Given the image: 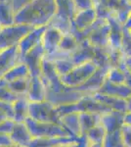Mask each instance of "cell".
<instances>
[{"label":"cell","instance_id":"1","mask_svg":"<svg viewBox=\"0 0 131 147\" xmlns=\"http://www.w3.org/2000/svg\"><path fill=\"white\" fill-rule=\"evenodd\" d=\"M56 13L55 0H33L15 13V24L34 28L47 26Z\"/></svg>","mask_w":131,"mask_h":147},{"label":"cell","instance_id":"2","mask_svg":"<svg viewBox=\"0 0 131 147\" xmlns=\"http://www.w3.org/2000/svg\"><path fill=\"white\" fill-rule=\"evenodd\" d=\"M33 138H50V137L70 136L69 132L59 124L37 122L28 117L25 121Z\"/></svg>","mask_w":131,"mask_h":147},{"label":"cell","instance_id":"3","mask_svg":"<svg viewBox=\"0 0 131 147\" xmlns=\"http://www.w3.org/2000/svg\"><path fill=\"white\" fill-rule=\"evenodd\" d=\"M34 27L25 24H14V25L3 27L0 30V49L10 48L17 46L20 41L28 34Z\"/></svg>","mask_w":131,"mask_h":147},{"label":"cell","instance_id":"4","mask_svg":"<svg viewBox=\"0 0 131 147\" xmlns=\"http://www.w3.org/2000/svg\"><path fill=\"white\" fill-rule=\"evenodd\" d=\"M98 69L92 61L82 63L80 65L75 66L73 70H71L68 74L61 76V82L69 87H77L85 82Z\"/></svg>","mask_w":131,"mask_h":147},{"label":"cell","instance_id":"5","mask_svg":"<svg viewBox=\"0 0 131 147\" xmlns=\"http://www.w3.org/2000/svg\"><path fill=\"white\" fill-rule=\"evenodd\" d=\"M30 118L37 122L55 123L61 125V117L56 106L47 100L30 102Z\"/></svg>","mask_w":131,"mask_h":147},{"label":"cell","instance_id":"6","mask_svg":"<svg viewBox=\"0 0 131 147\" xmlns=\"http://www.w3.org/2000/svg\"><path fill=\"white\" fill-rule=\"evenodd\" d=\"M86 94L89 93L77 90V89H73V87H69L68 89H65L63 91H52L46 89L45 100L49 101L54 106L65 105V104L77 103Z\"/></svg>","mask_w":131,"mask_h":147},{"label":"cell","instance_id":"7","mask_svg":"<svg viewBox=\"0 0 131 147\" xmlns=\"http://www.w3.org/2000/svg\"><path fill=\"white\" fill-rule=\"evenodd\" d=\"M45 54L46 52H45L43 45L42 43H39L23 56L22 62L28 66L30 76L41 75V63Z\"/></svg>","mask_w":131,"mask_h":147},{"label":"cell","instance_id":"8","mask_svg":"<svg viewBox=\"0 0 131 147\" xmlns=\"http://www.w3.org/2000/svg\"><path fill=\"white\" fill-rule=\"evenodd\" d=\"M109 69L110 68H98L86 82H83L79 86L75 87L73 89H77V90L86 92V93L90 94L98 91L107 79Z\"/></svg>","mask_w":131,"mask_h":147},{"label":"cell","instance_id":"9","mask_svg":"<svg viewBox=\"0 0 131 147\" xmlns=\"http://www.w3.org/2000/svg\"><path fill=\"white\" fill-rule=\"evenodd\" d=\"M20 62H22V57H21L18 45L1 50L0 52V80L10 69Z\"/></svg>","mask_w":131,"mask_h":147},{"label":"cell","instance_id":"10","mask_svg":"<svg viewBox=\"0 0 131 147\" xmlns=\"http://www.w3.org/2000/svg\"><path fill=\"white\" fill-rule=\"evenodd\" d=\"M47 26H42V27H37L33 28L28 34H26L24 36V38L21 40L20 43L18 44V48L20 51L21 57L23 58V56L25 54H27L30 49H32L33 47H35L37 44L41 43L42 36L46 30Z\"/></svg>","mask_w":131,"mask_h":147},{"label":"cell","instance_id":"11","mask_svg":"<svg viewBox=\"0 0 131 147\" xmlns=\"http://www.w3.org/2000/svg\"><path fill=\"white\" fill-rule=\"evenodd\" d=\"M77 112H92V113H99L104 114L112 109L109 108L108 106L104 105L100 101L97 100L92 94H86L80 99L79 101L77 102Z\"/></svg>","mask_w":131,"mask_h":147},{"label":"cell","instance_id":"12","mask_svg":"<svg viewBox=\"0 0 131 147\" xmlns=\"http://www.w3.org/2000/svg\"><path fill=\"white\" fill-rule=\"evenodd\" d=\"M124 112L111 110L107 113L102 114L100 124L103 125L107 132L121 129L122 125H124Z\"/></svg>","mask_w":131,"mask_h":147},{"label":"cell","instance_id":"13","mask_svg":"<svg viewBox=\"0 0 131 147\" xmlns=\"http://www.w3.org/2000/svg\"><path fill=\"white\" fill-rule=\"evenodd\" d=\"M95 54V47L89 42L88 39H83L78 43L75 51L71 54V61L75 66L82 63L92 61Z\"/></svg>","mask_w":131,"mask_h":147},{"label":"cell","instance_id":"14","mask_svg":"<svg viewBox=\"0 0 131 147\" xmlns=\"http://www.w3.org/2000/svg\"><path fill=\"white\" fill-rule=\"evenodd\" d=\"M27 97L30 102H41L46 97V86L40 76H30Z\"/></svg>","mask_w":131,"mask_h":147},{"label":"cell","instance_id":"15","mask_svg":"<svg viewBox=\"0 0 131 147\" xmlns=\"http://www.w3.org/2000/svg\"><path fill=\"white\" fill-rule=\"evenodd\" d=\"M10 137L15 144V146L28 147L30 146V142L32 140V136L30 129L27 127L26 123H16L13 131L11 132Z\"/></svg>","mask_w":131,"mask_h":147},{"label":"cell","instance_id":"16","mask_svg":"<svg viewBox=\"0 0 131 147\" xmlns=\"http://www.w3.org/2000/svg\"><path fill=\"white\" fill-rule=\"evenodd\" d=\"M63 36V34L53 27L47 26L45 30L43 36H42L41 43L43 45L46 54L52 53L59 48V44Z\"/></svg>","mask_w":131,"mask_h":147},{"label":"cell","instance_id":"17","mask_svg":"<svg viewBox=\"0 0 131 147\" xmlns=\"http://www.w3.org/2000/svg\"><path fill=\"white\" fill-rule=\"evenodd\" d=\"M96 19L97 14L94 7L83 9V10H78L73 23H71V28L77 30H82L87 27H89Z\"/></svg>","mask_w":131,"mask_h":147},{"label":"cell","instance_id":"18","mask_svg":"<svg viewBox=\"0 0 131 147\" xmlns=\"http://www.w3.org/2000/svg\"><path fill=\"white\" fill-rule=\"evenodd\" d=\"M111 26L109 22H105L89 34L87 39L95 47H107L109 45V37Z\"/></svg>","mask_w":131,"mask_h":147},{"label":"cell","instance_id":"19","mask_svg":"<svg viewBox=\"0 0 131 147\" xmlns=\"http://www.w3.org/2000/svg\"><path fill=\"white\" fill-rule=\"evenodd\" d=\"M98 92L103 94H107V95L115 96V97H120V98L126 99L131 96V87L128 85L124 84H116L113 82H109L106 79L103 85L101 86V88L99 89Z\"/></svg>","mask_w":131,"mask_h":147},{"label":"cell","instance_id":"20","mask_svg":"<svg viewBox=\"0 0 131 147\" xmlns=\"http://www.w3.org/2000/svg\"><path fill=\"white\" fill-rule=\"evenodd\" d=\"M55 4H56L55 16L73 22L78 11L75 0H55Z\"/></svg>","mask_w":131,"mask_h":147},{"label":"cell","instance_id":"21","mask_svg":"<svg viewBox=\"0 0 131 147\" xmlns=\"http://www.w3.org/2000/svg\"><path fill=\"white\" fill-rule=\"evenodd\" d=\"M92 95L98 101L103 103L104 105L111 108L112 110L120 111V112H124V113L127 112V101H126V99L107 95V94L100 93L98 91L92 93Z\"/></svg>","mask_w":131,"mask_h":147},{"label":"cell","instance_id":"22","mask_svg":"<svg viewBox=\"0 0 131 147\" xmlns=\"http://www.w3.org/2000/svg\"><path fill=\"white\" fill-rule=\"evenodd\" d=\"M61 125L71 136H80L82 134L78 112L71 113L61 117Z\"/></svg>","mask_w":131,"mask_h":147},{"label":"cell","instance_id":"23","mask_svg":"<svg viewBox=\"0 0 131 147\" xmlns=\"http://www.w3.org/2000/svg\"><path fill=\"white\" fill-rule=\"evenodd\" d=\"M14 116L13 119L16 123H24L30 117V101L27 95L19 97L13 103Z\"/></svg>","mask_w":131,"mask_h":147},{"label":"cell","instance_id":"24","mask_svg":"<svg viewBox=\"0 0 131 147\" xmlns=\"http://www.w3.org/2000/svg\"><path fill=\"white\" fill-rule=\"evenodd\" d=\"M108 22L111 26L109 37V45L115 48H121V41H122L123 25L118 22L116 19L112 16L108 19Z\"/></svg>","mask_w":131,"mask_h":147},{"label":"cell","instance_id":"25","mask_svg":"<svg viewBox=\"0 0 131 147\" xmlns=\"http://www.w3.org/2000/svg\"><path fill=\"white\" fill-rule=\"evenodd\" d=\"M15 24V11L10 0H0V26L8 27Z\"/></svg>","mask_w":131,"mask_h":147},{"label":"cell","instance_id":"26","mask_svg":"<svg viewBox=\"0 0 131 147\" xmlns=\"http://www.w3.org/2000/svg\"><path fill=\"white\" fill-rule=\"evenodd\" d=\"M79 122L80 127H81L82 134H85L90 129L96 127L101 123V116L102 114L99 113H92V112H79Z\"/></svg>","mask_w":131,"mask_h":147},{"label":"cell","instance_id":"27","mask_svg":"<svg viewBox=\"0 0 131 147\" xmlns=\"http://www.w3.org/2000/svg\"><path fill=\"white\" fill-rule=\"evenodd\" d=\"M106 134V129L101 124L90 129L85 134V136L89 142V146H103Z\"/></svg>","mask_w":131,"mask_h":147},{"label":"cell","instance_id":"28","mask_svg":"<svg viewBox=\"0 0 131 147\" xmlns=\"http://www.w3.org/2000/svg\"><path fill=\"white\" fill-rule=\"evenodd\" d=\"M30 70H28V66L26 65L24 62L18 63L16 66H14L13 68L7 72L4 77L2 78L6 82H12V80H16L22 78H27L30 77Z\"/></svg>","mask_w":131,"mask_h":147},{"label":"cell","instance_id":"29","mask_svg":"<svg viewBox=\"0 0 131 147\" xmlns=\"http://www.w3.org/2000/svg\"><path fill=\"white\" fill-rule=\"evenodd\" d=\"M30 76L16 80H12V82H7V87L12 92H14V93L19 96L27 95L28 91V87H30Z\"/></svg>","mask_w":131,"mask_h":147},{"label":"cell","instance_id":"30","mask_svg":"<svg viewBox=\"0 0 131 147\" xmlns=\"http://www.w3.org/2000/svg\"><path fill=\"white\" fill-rule=\"evenodd\" d=\"M92 62L98 68H111L107 47H95V54Z\"/></svg>","mask_w":131,"mask_h":147},{"label":"cell","instance_id":"31","mask_svg":"<svg viewBox=\"0 0 131 147\" xmlns=\"http://www.w3.org/2000/svg\"><path fill=\"white\" fill-rule=\"evenodd\" d=\"M103 146L113 147V146H124L122 138V132L121 129L115 130V131L107 132L104 139Z\"/></svg>","mask_w":131,"mask_h":147},{"label":"cell","instance_id":"32","mask_svg":"<svg viewBox=\"0 0 131 147\" xmlns=\"http://www.w3.org/2000/svg\"><path fill=\"white\" fill-rule=\"evenodd\" d=\"M107 80L116 84H125V74L121 69L116 67H111L109 69Z\"/></svg>","mask_w":131,"mask_h":147},{"label":"cell","instance_id":"33","mask_svg":"<svg viewBox=\"0 0 131 147\" xmlns=\"http://www.w3.org/2000/svg\"><path fill=\"white\" fill-rule=\"evenodd\" d=\"M78 43L79 42H77V40L75 38V36L71 34H63L60 44H59V48L66 51L73 52L78 46Z\"/></svg>","mask_w":131,"mask_h":147},{"label":"cell","instance_id":"34","mask_svg":"<svg viewBox=\"0 0 131 147\" xmlns=\"http://www.w3.org/2000/svg\"><path fill=\"white\" fill-rule=\"evenodd\" d=\"M53 63L55 65V68H56L57 73L59 74L60 77L68 74L71 70H73L75 66L73 61H71V59H63V60L55 61Z\"/></svg>","mask_w":131,"mask_h":147},{"label":"cell","instance_id":"35","mask_svg":"<svg viewBox=\"0 0 131 147\" xmlns=\"http://www.w3.org/2000/svg\"><path fill=\"white\" fill-rule=\"evenodd\" d=\"M121 51L124 57L131 56V34L130 30L123 26L122 41H121Z\"/></svg>","mask_w":131,"mask_h":147},{"label":"cell","instance_id":"36","mask_svg":"<svg viewBox=\"0 0 131 147\" xmlns=\"http://www.w3.org/2000/svg\"><path fill=\"white\" fill-rule=\"evenodd\" d=\"M19 97L20 96L12 92L7 87V84L0 85V101L7 102V103H14Z\"/></svg>","mask_w":131,"mask_h":147},{"label":"cell","instance_id":"37","mask_svg":"<svg viewBox=\"0 0 131 147\" xmlns=\"http://www.w3.org/2000/svg\"><path fill=\"white\" fill-rule=\"evenodd\" d=\"M15 125H16L15 120L12 119V118H8V119H6L5 121L0 123V132L10 136L11 132L13 131Z\"/></svg>","mask_w":131,"mask_h":147},{"label":"cell","instance_id":"38","mask_svg":"<svg viewBox=\"0 0 131 147\" xmlns=\"http://www.w3.org/2000/svg\"><path fill=\"white\" fill-rule=\"evenodd\" d=\"M124 146H131V125L124 124L121 127Z\"/></svg>","mask_w":131,"mask_h":147},{"label":"cell","instance_id":"39","mask_svg":"<svg viewBox=\"0 0 131 147\" xmlns=\"http://www.w3.org/2000/svg\"><path fill=\"white\" fill-rule=\"evenodd\" d=\"M10 1H11L12 6H13L14 11H15V13H16V12H18L21 8H23L24 6H26L27 4L30 3V2L33 1V0H10Z\"/></svg>","mask_w":131,"mask_h":147},{"label":"cell","instance_id":"40","mask_svg":"<svg viewBox=\"0 0 131 147\" xmlns=\"http://www.w3.org/2000/svg\"><path fill=\"white\" fill-rule=\"evenodd\" d=\"M75 2L77 10H83V9L92 8L93 7L92 0H75Z\"/></svg>","mask_w":131,"mask_h":147},{"label":"cell","instance_id":"41","mask_svg":"<svg viewBox=\"0 0 131 147\" xmlns=\"http://www.w3.org/2000/svg\"><path fill=\"white\" fill-rule=\"evenodd\" d=\"M0 146H15L9 134L0 132Z\"/></svg>","mask_w":131,"mask_h":147},{"label":"cell","instance_id":"42","mask_svg":"<svg viewBox=\"0 0 131 147\" xmlns=\"http://www.w3.org/2000/svg\"><path fill=\"white\" fill-rule=\"evenodd\" d=\"M123 62H124V65L127 68V70L131 73V56L124 57V61Z\"/></svg>","mask_w":131,"mask_h":147},{"label":"cell","instance_id":"43","mask_svg":"<svg viewBox=\"0 0 131 147\" xmlns=\"http://www.w3.org/2000/svg\"><path fill=\"white\" fill-rule=\"evenodd\" d=\"M8 118H10L8 116V114H7L3 109L0 108V123L3 122V121H5L6 119H8Z\"/></svg>","mask_w":131,"mask_h":147},{"label":"cell","instance_id":"44","mask_svg":"<svg viewBox=\"0 0 131 147\" xmlns=\"http://www.w3.org/2000/svg\"><path fill=\"white\" fill-rule=\"evenodd\" d=\"M124 124L131 125V112H126L124 116Z\"/></svg>","mask_w":131,"mask_h":147},{"label":"cell","instance_id":"45","mask_svg":"<svg viewBox=\"0 0 131 147\" xmlns=\"http://www.w3.org/2000/svg\"><path fill=\"white\" fill-rule=\"evenodd\" d=\"M124 27H125L126 28H131V12H130L129 16H128L127 21H126L125 24H124Z\"/></svg>","mask_w":131,"mask_h":147},{"label":"cell","instance_id":"46","mask_svg":"<svg viewBox=\"0 0 131 147\" xmlns=\"http://www.w3.org/2000/svg\"><path fill=\"white\" fill-rule=\"evenodd\" d=\"M126 101H127V112H131V96Z\"/></svg>","mask_w":131,"mask_h":147},{"label":"cell","instance_id":"47","mask_svg":"<svg viewBox=\"0 0 131 147\" xmlns=\"http://www.w3.org/2000/svg\"><path fill=\"white\" fill-rule=\"evenodd\" d=\"M127 1H128V2H129V3L131 4V0H127Z\"/></svg>","mask_w":131,"mask_h":147},{"label":"cell","instance_id":"48","mask_svg":"<svg viewBox=\"0 0 131 147\" xmlns=\"http://www.w3.org/2000/svg\"><path fill=\"white\" fill-rule=\"evenodd\" d=\"M128 30H130V34H131V28H128Z\"/></svg>","mask_w":131,"mask_h":147},{"label":"cell","instance_id":"49","mask_svg":"<svg viewBox=\"0 0 131 147\" xmlns=\"http://www.w3.org/2000/svg\"><path fill=\"white\" fill-rule=\"evenodd\" d=\"M1 28H2V27H1V26H0V30H1Z\"/></svg>","mask_w":131,"mask_h":147},{"label":"cell","instance_id":"50","mask_svg":"<svg viewBox=\"0 0 131 147\" xmlns=\"http://www.w3.org/2000/svg\"><path fill=\"white\" fill-rule=\"evenodd\" d=\"M0 52H1V49H0Z\"/></svg>","mask_w":131,"mask_h":147}]
</instances>
